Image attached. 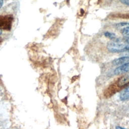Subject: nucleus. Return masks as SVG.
Listing matches in <instances>:
<instances>
[{"mask_svg":"<svg viewBox=\"0 0 129 129\" xmlns=\"http://www.w3.org/2000/svg\"><path fill=\"white\" fill-rule=\"evenodd\" d=\"M12 19L10 16H0V29L7 28L10 29Z\"/></svg>","mask_w":129,"mask_h":129,"instance_id":"7ed1b4c3","label":"nucleus"},{"mask_svg":"<svg viewBox=\"0 0 129 129\" xmlns=\"http://www.w3.org/2000/svg\"><path fill=\"white\" fill-rule=\"evenodd\" d=\"M104 35L105 36V37L111 40L115 39V38H116V35L114 33L111 32L106 31L104 33Z\"/></svg>","mask_w":129,"mask_h":129,"instance_id":"0eeeda50","label":"nucleus"},{"mask_svg":"<svg viewBox=\"0 0 129 129\" xmlns=\"http://www.w3.org/2000/svg\"><path fill=\"white\" fill-rule=\"evenodd\" d=\"M3 33V32H2V30L1 29H0V35H1Z\"/></svg>","mask_w":129,"mask_h":129,"instance_id":"9b49d317","label":"nucleus"},{"mask_svg":"<svg viewBox=\"0 0 129 129\" xmlns=\"http://www.w3.org/2000/svg\"><path fill=\"white\" fill-rule=\"evenodd\" d=\"M107 49L111 53H120L129 51V38H116L110 40L107 44Z\"/></svg>","mask_w":129,"mask_h":129,"instance_id":"f257e3e1","label":"nucleus"},{"mask_svg":"<svg viewBox=\"0 0 129 129\" xmlns=\"http://www.w3.org/2000/svg\"><path fill=\"white\" fill-rule=\"evenodd\" d=\"M116 28L124 37L129 38V23H119L116 25Z\"/></svg>","mask_w":129,"mask_h":129,"instance_id":"f03ea898","label":"nucleus"},{"mask_svg":"<svg viewBox=\"0 0 129 129\" xmlns=\"http://www.w3.org/2000/svg\"><path fill=\"white\" fill-rule=\"evenodd\" d=\"M129 72V62L119 66L114 71V74L119 75L128 73Z\"/></svg>","mask_w":129,"mask_h":129,"instance_id":"20e7f679","label":"nucleus"},{"mask_svg":"<svg viewBox=\"0 0 129 129\" xmlns=\"http://www.w3.org/2000/svg\"><path fill=\"white\" fill-rule=\"evenodd\" d=\"M4 4V1L3 0H0V9L2 7Z\"/></svg>","mask_w":129,"mask_h":129,"instance_id":"1a4fd4ad","label":"nucleus"},{"mask_svg":"<svg viewBox=\"0 0 129 129\" xmlns=\"http://www.w3.org/2000/svg\"><path fill=\"white\" fill-rule=\"evenodd\" d=\"M119 98L121 101H125L129 99V86L121 92Z\"/></svg>","mask_w":129,"mask_h":129,"instance_id":"423d86ee","label":"nucleus"},{"mask_svg":"<svg viewBox=\"0 0 129 129\" xmlns=\"http://www.w3.org/2000/svg\"><path fill=\"white\" fill-rule=\"evenodd\" d=\"M115 129H126V128H125L122 127L120 126H116L115 127Z\"/></svg>","mask_w":129,"mask_h":129,"instance_id":"9d476101","label":"nucleus"},{"mask_svg":"<svg viewBox=\"0 0 129 129\" xmlns=\"http://www.w3.org/2000/svg\"><path fill=\"white\" fill-rule=\"evenodd\" d=\"M129 62V56H123L116 58L113 60L112 63L115 66H120Z\"/></svg>","mask_w":129,"mask_h":129,"instance_id":"39448f33","label":"nucleus"},{"mask_svg":"<svg viewBox=\"0 0 129 129\" xmlns=\"http://www.w3.org/2000/svg\"><path fill=\"white\" fill-rule=\"evenodd\" d=\"M119 1L123 5L129 6V0H119Z\"/></svg>","mask_w":129,"mask_h":129,"instance_id":"6e6552de","label":"nucleus"}]
</instances>
